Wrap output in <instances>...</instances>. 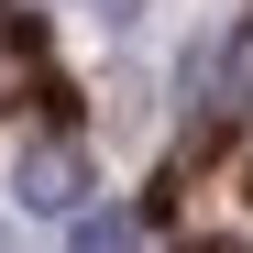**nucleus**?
I'll return each mask as SVG.
<instances>
[{
    "instance_id": "4",
    "label": "nucleus",
    "mask_w": 253,
    "mask_h": 253,
    "mask_svg": "<svg viewBox=\"0 0 253 253\" xmlns=\"http://www.w3.org/2000/svg\"><path fill=\"white\" fill-rule=\"evenodd\" d=\"M66 253H143V220H132V209H77Z\"/></svg>"
},
{
    "instance_id": "1",
    "label": "nucleus",
    "mask_w": 253,
    "mask_h": 253,
    "mask_svg": "<svg viewBox=\"0 0 253 253\" xmlns=\"http://www.w3.org/2000/svg\"><path fill=\"white\" fill-rule=\"evenodd\" d=\"M242 110H253V11L220 33V44L187 55V154H209Z\"/></svg>"
},
{
    "instance_id": "2",
    "label": "nucleus",
    "mask_w": 253,
    "mask_h": 253,
    "mask_svg": "<svg viewBox=\"0 0 253 253\" xmlns=\"http://www.w3.org/2000/svg\"><path fill=\"white\" fill-rule=\"evenodd\" d=\"M11 187H22L33 209H77V198H88V154H77L66 132H44V143H22V165H11Z\"/></svg>"
},
{
    "instance_id": "6",
    "label": "nucleus",
    "mask_w": 253,
    "mask_h": 253,
    "mask_svg": "<svg viewBox=\"0 0 253 253\" xmlns=\"http://www.w3.org/2000/svg\"><path fill=\"white\" fill-rule=\"evenodd\" d=\"M209 253H220V242H209Z\"/></svg>"
},
{
    "instance_id": "5",
    "label": "nucleus",
    "mask_w": 253,
    "mask_h": 253,
    "mask_svg": "<svg viewBox=\"0 0 253 253\" xmlns=\"http://www.w3.org/2000/svg\"><path fill=\"white\" fill-rule=\"evenodd\" d=\"M0 253H11V242H0Z\"/></svg>"
},
{
    "instance_id": "3",
    "label": "nucleus",
    "mask_w": 253,
    "mask_h": 253,
    "mask_svg": "<svg viewBox=\"0 0 253 253\" xmlns=\"http://www.w3.org/2000/svg\"><path fill=\"white\" fill-rule=\"evenodd\" d=\"M33 88H44V33L0 0V99H33Z\"/></svg>"
}]
</instances>
